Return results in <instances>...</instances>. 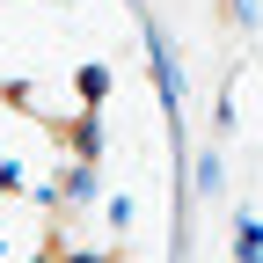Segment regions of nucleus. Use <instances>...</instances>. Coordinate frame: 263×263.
<instances>
[{
  "instance_id": "obj_1",
  "label": "nucleus",
  "mask_w": 263,
  "mask_h": 263,
  "mask_svg": "<svg viewBox=\"0 0 263 263\" xmlns=\"http://www.w3.org/2000/svg\"><path fill=\"white\" fill-rule=\"evenodd\" d=\"M241 263H263V227L241 219Z\"/></svg>"
}]
</instances>
